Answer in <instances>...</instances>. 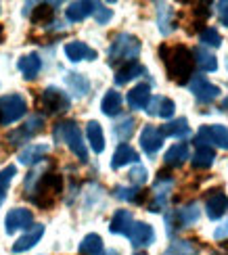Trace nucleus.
I'll return each instance as SVG.
<instances>
[{"label":"nucleus","instance_id":"nucleus-1","mask_svg":"<svg viewBox=\"0 0 228 255\" xmlns=\"http://www.w3.org/2000/svg\"><path fill=\"white\" fill-rule=\"evenodd\" d=\"M161 57H164L166 63V69H168V76L170 80H174L176 84H187L193 78V52L187 46H161Z\"/></svg>","mask_w":228,"mask_h":255},{"label":"nucleus","instance_id":"nucleus-2","mask_svg":"<svg viewBox=\"0 0 228 255\" xmlns=\"http://www.w3.org/2000/svg\"><path fill=\"white\" fill-rule=\"evenodd\" d=\"M61 190H63V178L59 174H42L27 197L34 201L38 207L50 209L52 205H55L57 197L61 195Z\"/></svg>","mask_w":228,"mask_h":255},{"label":"nucleus","instance_id":"nucleus-3","mask_svg":"<svg viewBox=\"0 0 228 255\" xmlns=\"http://www.w3.org/2000/svg\"><path fill=\"white\" fill-rule=\"evenodd\" d=\"M140 55V40L132 34H117L109 46V63L115 65H126V63H134Z\"/></svg>","mask_w":228,"mask_h":255},{"label":"nucleus","instance_id":"nucleus-4","mask_svg":"<svg viewBox=\"0 0 228 255\" xmlns=\"http://www.w3.org/2000/svg\"><path fill=\"white\" fill-rule=\"evenodd\" d=\"M52 138L57 142H65L69 146V151L80 159L82 163L88 161V151H86V144H84V138L82 132L75 122H59L52 130Z\"/></svg>","mask_w":228,"mask_h":255},{"label":"nucleus","instance_id":"nucleus-5","mask_svg":"<svg viewBox=\"0 0 228 255\" xmlns=\"http://www.w3.org/2000/svg\"><path fill=\"white\" fill-rule=\"evenodd\" d=\"M27 111L25 99L21 94H6L0 99V126H8L21 120Z\"/></svg>","mask_w":228,"mask_h":255},{"label":"nucleus","instance_id":"nucleus-6","mask_svg":"<svg viewBox=\"0 0 228 255\" xmlns=\"http://www.w3.org/2000/svg\"><path fill=\"white\" fill-rule=\"evenodd\" d=\"M42 130H44V118H42V115H31L21 128H17V130L6 134V142L10 146H21L27 140H31L36 134H40Z\"/></svg>","mask_w":228,"mask_h":255},{"label":"nucleus","instance_id":"nucleus-7","mask_svg":"<svg viewBox=\"0 0 228 255\" xmlns=\"http://www.w3.org/2000/svg\"><path fill=\"white\" fill-rule=\"evenodd\" d=\"M201 216V211H199V205L195 203H189V205H184L180 207L178 211H174V214H168L166 216V224H168V235H174V228H189L193 226L195 222L199 220Z\"/></svg>","mask_w":228,"mask_h":255},{"label":"nucleus","instance_id":"nucleus-8","mask_svg":"<svg viewBox=\"0 0 228 255\" xmlns=\"http://www.w3.org/2000/svg\"><path fill=\"white\" fill-rule=\"evenodd\" d=\"M69 105H71L69 97L55 86H48L40 97V107L44 109V113H48V115H59L63 111H67Z\"/></svg>","mask_w":228,"mask_h":255},{"label":"nucleus","instance_id":"nucleus-9","mask_svg":"<svg viewBox=\"0 0 228 255\" xmlns=\"http://www.w3.org/2000/svg\"><path fill=\"white\" fill-rule=\"evenodd\" d=\"M218 144L220 148H228V128L214 124V126H201L199 134L195 136V146H210Z\"/></svg>","mask_w":228,"mask_h":255},{"label":"nucleus","instance_id":"nucleus-10","mask_svg":"<svg viewBox=\"0 0 228 255\" xmlns=\"http://www.w3.org/2000/svg\"><path fill=\"white\" fill-rule=\"evenodd\" d=\"M172 188H174V178L161 174L157 178L155 186H153V201H151V205H149V211H153V214L164 211V207L168 205V199H170Z\"/></svg>","mask_w":228,"mask_h":255},{"label":"nucleus","instance_id":"nucleus-11","mask_svg":"<svg viewBox=\"0 0 228 255\" xmlns=\"http://www.w3.org/2000/svg\"><path fill=\"white\" fill-rule=\"evenodd\" d=\"M31 226H34V214H31L29 209L15 207L6 214L4 228H6L8 235H13V232H17V230H27Z\"/></svg>","mask_w":228,"mask_h":255},{"label":"nucleus","instance_id":"nucleus-12","mask_svg":"<svg viewBox=\"0 0 228 255\" xmlns=\"http://www.w3.org/2000/svg\"><path fill=\"white\" fill-rule=\"evenodd\" d=\"M189 88L193 92V97L199 103H212V101H216L220 97V88L210 84L208 80H205V76H195L189 82Z\"/></svg>","mask_w":228,"mask_h":255},{"label":"nucleus","instance_id":"nucleus-13","mask_svg":"<svg viewBox=\"0 0 228 255\" xmlns=\"http://www.w3.org/2000/svg\"><path fill=\"white\" fill-rule=\"evenodd\" d=\"M205 211H208V218L210 220H220L226 216L228 211V197L224 190L216 188L208 195V201H205Z\"/></svg>","mask_w":228,"mask_h":255},{"label":"nucleus","instance_id":"nucleus-14","mask_svg":"<svg viewBox=\"0 0 228 255\" xmlns=\"http://www.w3.org/2000/svg\"><path fill=\"white\" fill-rule=\"evenodd\" d=\"M140 146L147 155H155L164 146V134L159 132L157 126H145L140 132Z\"/></svg>","mask_w":228,"mask_h":255},{"label":"nucleus","instance_id":"nucleus-15","mask_svg":"<svg viewBox=\"0 0 228 255\" xmlns=\"http://www.w3.org/2000/svg\"><path fill=\"white\" fill-rule=\"evenodd\" d=\"M128 239L134 247H149L151 243L155 241V230L151 228L147 222H134L128 232Z\"/></svg>","mask_w":228,"mask_h":255},{"label":"nucleus","instance_id":"nucleus-16","mask_svg":"<svg viewBox=\"0 0 228 255\" xmlns=\"http://www.w3.org/2000/svg\"><path fill=\"white\" fill-rule=\"evenodd\" d=\"M65 55L71 63H78V61H94L96 59V50L90 48L88 44H84L80 40H73L65 44Z\"/></svg>","mask_w":228,"mask_h":255},{"label":"nucleus","instance_id":"nucleus-17","mask_svg":"<svg viewBox=\"0 0 228 255\" xmlns=\"http://www.w3.org/2000/svg\"><path fill=\"white\" fill-rule=\"evenodd\" d=\"M174 111H176V105H174V101L168 99V97H155V99H151L149 105H147V113L155 115V118L170 120L174 115Z\"/></svg>","mask_w":228,"mask_h":255},{"label":"nucleus","instance_id":"nucleus-18","mask_svg":"<svg viewBox=\"0 0 228 255\" xmlns=\"http://www.w3.org/2000/svg\"><path fill=\"white\" fill-rule=\"evenodd\" d=\"M17 69L21 71V76L25 80H34L40 69H42V59L36 55V52H29V55H23L17 61Z\"/></svg>","mask_w":228,"mask_h":255},{"label":"nucleus","instance_id":"nucleus-19","mask_svg":"<svg viewBox=\"0 0 228 255\" xmlns=\"http://www.w3.org/2000/svg\"><path fill=\"white\" fill-rule=\"evenodd\" d=\"M126 101H128L130 107L136 109V111L147 109V105L151 101V86H149V84H138V86H134L132 90L128 92Z\"/></svg>","mask_w":228,"mask_h":255},{"label":"nucleus","instance_id":"nucleus-20","mask_svg":"<svg viewBox=\"0 0 228 255\" xmlns=\"http://www.w3.org/2000/svg\"><path fill=\"white\" fill-rule=\"evenodd\" d=\"M42 235H44V226L42 224H36V226H31L29 232H25L23 237H21L15 245H13V253H23L27 249H31L36 245V243L42 239Z\"/></svg>","mask_w":228,"mask_h":255},{"label":"nucleus","instance_id":"nucleus-21","mask_svg":"<svg viewBox=\"0 0 228 255\" xmlns=\"http://www.w3.org/2000/svg\"><path fill=\"white\" fill-rule=\"evenodd\" d=\"M132 224H134L132 214H130L128 209H119V211H115L113 218H111L109 230L113 232V235H126L128 237V232H130V228H132Z\"/></svg>","mask_w":228,"mask_h":255},{"label":"nucleus","instance_id":"nucleus-22","mask_svg":"<svg viewBox=\"0 0 228 255\" xmlns=\"http://www.w3.org/2000/svg\"><path fill=\"white\" fill-rule=\"evenodd\" d=\"M94 4L96 2H86V0H80V2H71L67 8H65V17H67L71 23L84 21L88 15L94 13Z\"/></svg>","mask_w":228,"mask_h":255},{"label":"nucleus","instance_id":"nucleus-23","mask_svg":"<svg viewBox=\"0 0 228 255\" xmlns=\"http://www.w3.org/2000/svg\"><path fill=\"white\" fill-rule=\"evenodd\" d=\"M159 132L170 138H187L191 136V126L187 122V118H178V120H174V122H168L166 126H161L159 128Z\"/></svg>","mask_w":228,"mask_h":255},{"label":"nucleus","instance_id":"nucleus-24","mask_svg":"<svg viewBox=\"0 0 228 255\" xmlns=\"http://www.w3.org/2000/svg\"><path fill=\"white\" fill-rule=\"evenodd\" d=\"M193 61H195V65H197L203 73H210V71H216L218 69V61H216L214 57V52H210L208 48H203V46H197L193 50Z\"/></svg>","mask_w":228,"mask_h":255},{"label":"nucleus","instance_id":"nucleus-25","mask_svg":"<svg viewBox=\"0 0 228 255\" xmlns=\"http://www.w3.org/2000/svg\"><path fill=\"white\" fill-rule=\"evenodd\" d=\"M187 159H191V151H189V144L187 142H178V144H174L170 151L166 153L164 157V161L168 167H180Z\"/></svg>","mask_w":228,"mask_h":255},{"label":"nucleus","instance_id":"nucleus-26","mask_svg":"<svg viewBox=\"0 0 228 255\" xmlns=\"http://www.w3.org/2000/svg\"><path fill=\"white\" fill-rule=\"evenodd\" d=\"M143 73H147L145 71V67L140 65V63H126V65H122L117 71H115V84L117 86H124V84H128V82H132L134 78H138V76H143Z\"/></svg>","mask_w":228,"mask_h":255},{"label":"nucleus","instance_id":"nucleus-27","mask_svg":"<svg viewBox=\"0 0 228 255\" xmlns=\"http://www.w3.org/2000/svg\"><path fill=\"white\" fill-rule=\"evenodd\" d=\"M157 25H159V31L164 36H170L176 23H174V8L170 4H157Z\"/></svg>","mask_w":228,"mask_h":255},{"label":"nucleus","instance_id":"nucleus-28","mask_svg":"<svg viewBox=\"0 0 228 255\" xmlns=\"http://www.w3.org/2000/svg\"><path fill=\"white\" fill-rule=\"evenodd\" d=\"M138 161V153L134 151L130 144H119L117 151L113 153V159H111V167L113 169H119L128 163H136Z\"/></svg>","mask_w":228,"mask_h":255},{"label":"nucleus","instance_id":"nucleus-29","mask_svg":"<svg viewBox=\"0 0 228 255\" xmlns=\"http://www.w3.org/2000/svg\"><path fill=\"white\" fill-rule=\"evenodd\" d=\"M48 153V144H29L25 151L19 153V163L23 165H36L42 161V157Z\"/></svg>","mask_w":228,"mask_h":255},{"label":"nucleus","instance_id":"nucleus-30","mask_svg":"<svg viewBox=\"0 0 228 255\" xmlns=\"http://www.w3.org/2000/svg\"><path fill=\"white\" fill-rule=\"evenodd\" d=\"M86 136H88V142L94 153L105 151V134H103V128L99 122H88V126H86Z\"/></svg>","mask_w":228,"mask_h":255},{"label":"nucleus","instance_id":"nucleus-31","mask_svg":"<svg viewBox=\"0 0 228 255\" xmlns=\"http://www.w3.org/2000/svg\"><path fill=\"white\" fill-rule=\"evenodd\" d=\"M122 94H119L117 90H109L103 97V103H101V111L105 115H109V118H115V115L122 111Z\"/></svg>","mask_w":228,"mask_h":255},{"label":"nucleus","instance_id":"nucleus-32","mask_svg":"<svg viewBox=\"0 0 228 255\" xmlns=\"http://www.w3.org/2000/svg\"><path fill=\"white\" fill-rule=\"evenodd\" d=\"M214 159H216V151L212 146H197V151H195L191 161H193L195 169H208V167H212Z\"/></svg>","mask_w":228,"mask_h":255},{"label":"nucleus","instance_id":"nucleus-33","mask_svg":"<svg viewBox=\"0 0 228 255\" xmlns=\"http://www.w3.org/2000/svg\"><path fill=\"white\" fill-rule=\"evenodd\" d=\"M113 195L122 201H128V203H143L145 201V193L138 186H115Z\"/></svg>","mask_w":228,"mask_h":255},{"label":"nucleus","instance_id":"nucleus-34","mask_svg":"<svg viewBox=\"0 0 228 255\" xmlns=\"http://www.w3.org/2000/svg\"><path fill=\"white\" fill-rule=\"evenodd\" d=\"M103 239L99 235H86L80 243V253L82 255H103Z\"/></svg>","mask_w":228,"mask_h":255},{"label":"nucleus","instance_id":"nucleus-35","mask_svg":"<svg viewBox=\"0 0 228 255\" xmlns=\"http://www.w3.org/2000/svg\"><path fill=\"white\" fill-rule=\"evenodd\" d=\"M52 17H55V8H52V4L42 2V4H36L34 13H31V23L34 25H46L52 21Z\"/></svg>","mask_w":228,"mask_h":255},{"label":"nucleus","instance_id":"nucleus-36","mask_svg":"<svg viewBox=\"0 0 228 255\" xmlns=\"http://www.w3.org/2000/svg\"><path fill=\"white\" fill-rule=\"evenodd\" d=\"M65 82H67V86L71 92H75L78 97H84L86 92H88L90 84L88 80H86L84 76H80V73H67V78H65Z\"/></svg>","mask_w":228,"mask_h":255},{"label":"nucleus","instance_id":"nucleus-37","mask_svg":"<svg viewBox=\"0 0 228 255\" xmlns=\"http://www.w3.org/2000/svg\"><path fill=\"white\" fill-rule=\"evenodd\" d=\"M164 255H197V247L193 241H174Z\"/></svg>","mask_w":228,"mask_h":255},{"label":"nucleus","instance_id":"nucleus-38","mask_svg":"<svg viewBox=\"0 0 228 255\" xmlns=\"http://www.w3.org/2000/svg\"><path fill=\"white\" fill-rule=\"evenodd\" d=\"M134 126H136V122H134V118H126V120H122L115 128H113V134H115V138L122 144H126V140L130 136L134 134Z\"/></svg>","mask_w":228,"mask_h":255},{"label":"nucleus","instance_id":"nucleus-39","mask_svg":"<svg viewBox=\"0 0 228 255\" xmlns=\"http://www.w3.org/2000/svg\"><path fill=\"white\" fill-rule=\"evenodd\" d=\"M201 42L205 46H212V48H218L222 44V36H220V31L216 29V27H205L201 29V34H199Z\"/></svg>","mask_w":228,"mask_h":255},{"label":"nucleus","instance_id":"nucleus-40","mask_svg":"<svg viewBox=\"0 0 228 255\" xmlns=\"http://www.w3.org/2000/svg\"><path fill=\"white\" fill-rule=\"evenodd\" d=\"M15 174H17L15 165H6L4 169H0V201L4 199L6 190H8V184H10V180H13Z\"/></svg>","mask_w":228,"mask_h":255},{"label":"nucleus","instance_id":"nucleus-41","mask_svg":"<svg viewBox=\"0 0 228 255\" xmlns=\"http://www.w3.org/2000/svg\"><path fill=\"white\" fill-rule=\"evenodd\" d=\"M130 182H132L134 186H143L145 182H147V169L143 167V165H136V167H132V169H130Z\"/></svg>","mask_w":228,"mask_h":255},{"label":"nucleus","instance_id":"nucleus-42","mask_svg":"<svg viewBox=\"0 0 228 255\" xmlns=\"http://www.w3.org/2000/svg\"><path fill=\"white\" fill-rule=\"evenodd\" d=\"M94 19L99 21V23H107V21H109L111 17H113V13H111V8H107L105 4H101V2H96L94 4Z\"/></svg>","mask_w":228,"mask_h":255},{"label":"nucleus","instance_id":"nucleus-43","mask_svg":"<svg viewBox=\"0 0 228 255\" xmlns=\"http://www.w3.org/2000/svg\"><path fill=\"white\" fill-rule=\"evenodd\" d=\"M216 6H218V15H220L222 25H226V27H228V2H218Z\"/></svg>","mask_w":228,"mask_h":255},{"label":"nucleus","instance_id":"nucleus-44","mask_svg":"<svg viewBox=\"0 0 228 255\" xmlns=\"http://www.w3.org/2000/svg\"><path fill=\"white\" fill-rule=\"evenodd\" d=\"M214 237L218 239V241H224V239L228 241V220L224 222V224H222L218 230H216V235H214Z\"/></svg>","mask_w":228,"mask_h":255},{"label":"nucleus","instance_id":"nucleus-45","mask_svg":"<svg viewBox=\"0 0 228 255\" xmlns=\"http://www.w3.org/2000/svg\"><path fill=\"white\" fill-rule=\"evenodd\" d=\"M222 111H228V97L222 101Z\"/></svg>","mask_w":228,"mask_h":255},{"label":"nucleus","instance_id":"nucleus-46","mask_svg":"<svg viewBox=\"0 0 228 255\" xmlns=\"http://www.w3.org/2000/svg\"><path fill=\"white\" fill-rule=\"evenodd\" d=\"M134 255H147V253H134Z\"/></svg>","mask_w":228,"mask_h":255},{"label":"nucleus","instance_id":"nucleus-47","mask_svg":"<svg viewBox=\"0 0 228 255\" xmlns=\"http://www.w3.org/2000/svg\"><path fill=\"white\" fill-rule=\"evenodd\" d=\"M214 255H224V253H214Z\"/></svg>","mask_w":228,"mask_h":255},{"label":"nucleus","instance_id":"nucleus-48","mask_svg":"<svg viewBox=\"0 0 228 255\" xmlns=\"http://www.w3.org/2000/svg\"><path fill=\"white\" fill-rule=\"evenodd\" d=\"M226 247H228V243H226Z\"/></svg>","mask_w":228,"mask_h":255},{"label":"nucleus","instance_id":"nucleus-49","mask_svg":"<svg viewBox=\"0 0 228 255\" xmlns=\"http://www.w3.org/2000/svg\"><path fill=\"white\" fill-rule=\"evenodd\" d=\"M0 203H2V201H0Z\"/></svg>","mask_w":228,"mask_h":255}]
</instances>
